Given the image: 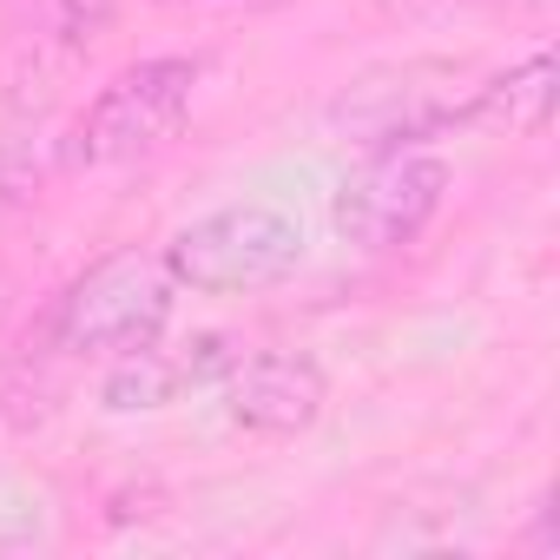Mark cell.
I'll return each instance as SVG.
<instances>
[{"mask_svg": "<svg viewBox=\"0 0 560 560\" xmlns=\"http://www.w3.org/2000/svg\"><path fill=\"white\" fill-rule=\"evenodd\" d=\"M191 93H198V60L152 54V60L119 67V73L100 86V100L80 113V126H73V159H80V165H132V159L159 152V145L185 126Z\"/></svg>", "mask_w": 560, "mask_h": 560, "instance_id": "3", "label": "cell"}, {"mask_svg": "<svg viewBox=\"0 0 560 560\" xmlns=\"http://www.w3.org/2000/svg\"><path fill=\"white\" fill-rule=\"evenodd\" d=\"M462 106H468V93L455 86V67L416 60V67L370 73L363 86H350L330 106V126L350 132L370 152H389V145H422V139L455 132L462 126Z\"/></svg>", "mask_w": 560, "mask_h": 560, "instance_id": "5", "label": "cell"}, {"mask_svg": "<svg viewBox=\"0 0 560 560\" xmlns=\"http://www.w3.org/2000/svg\"><path fill=\"white\" fill-rule=\"evenodd\" d=\"M159 8H198V0H159Z\"/></svg>", "mask_w": 560, "mask_h": 560, "instance_id": "10", "label": "cell"}, {"mask_svg": "<svg viewBox=\"0 0 560 560\" xmlns=\"http://www.w3.org/2000/svg\"><path fill=\"white\" fill-rule=\"evenodd\" d=\"M172 284L198 291V298H250L298 277L304 264V224L284 205H218L191 224L172 231V244L159 250Z\"/></svg>", "mask_w": 560, "mask_h": 560, "instance_id": "1", "label": "cell"}, {"mask_svg": "<svg viewBox=\"0 0 560 560\" xmlns=\"http://www.w3.org/2000/svg\"><path fill=\"white\" fill-rule=\"evenodd\" d=\"M244 350H231L224 337H191V343H139L126 357H113V376L100 383V409L106 416H139V409H165L198 383H224L231 363Z\"/></svg>", "mask_w": 560, "mask_h": 560, "instance_id": "7", "label": "cell"}, {"mask_svg": "<svg viewBox=\"0 0 560 560\" xmlns=\"http://www.w3.org/2000/svg\"><path fill=\"white\" fill-rule=\"evenodd\" d=\"M113 14H119V0H54V21H60V40L67 47H86Z\"/></svg>", "mask_w": 560, "mask_h": 560, "instance_id": "9", "label": "cell"}, {"mask_svg": "<svg viewBox=\"0 0 560 560\" xmlns=\"http://www.w3.org/2000/svg\"><path fill=\"white\" fill-rule=\"evenodd\" d=\"M330 402V376L304 350H264L237 357L224 376V409L250 435H304Z\"/></svg>", "mask_w": 560, "mask_h": 560, "instance_id": "6", "label": "cell"}, {"mask_svg": "<svg viewBox=\"0 0 560 560\" xmlns=\"http://www.w3.org/2000/svg\"><path fill=\"white\" fill-rule=\"evenodd\" d=\"M172 270L152 250H113L93 270H80L60 311H54V343L67 357H126L172 324Z\"/></svg>", "mask_w": 560, "mask_h": 560, "instance_id": "2", "label": "cell"}, {"mask_svg": "<svg viewBox=\"0 0 560 560\" xmlns=\"http://www.w3.org/2000/svg\"><path fill=\"white\" fill-rule=\"evenodd\" d=\"M448 198V165L422 145L370 152L330 198V224L350 250H402L429 231V218Z\"/></svg>", "mask_w": 560, "mask_h": 560, "instance_id": "4", "label": "cell"}, {"mask_svg": "<svg viewBox=\"0 0 560 560\" xmlns=\"http://www.w3.org/2000/svg\"><path fill=\"white\" fill-rule=\"evenodd\" d=\"M553 113V54H527L521 67L468 86V106H462V126H501V132H540Z\"/></svg>", "mask_w": 560, "mask_h": 560, "instance_id": "8", "label": "cell"}]
</instances>
